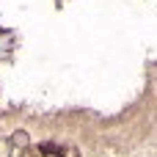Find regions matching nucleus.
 <instances>
[{"mask_svg":"<svg viewBox=\"0 0 157 157\" xmlns=\"http://www.w3.org/2000/svg\"><path fill=\"white\" fill-rule=\"evenodd\" d=\"M39 155H44V157H63V149H61L58 144H41Z\"/></svg>","mask_w":157,"mask_h":157,"instance_id":"f257e3e1","label":"nucleus"}]
</instances>
